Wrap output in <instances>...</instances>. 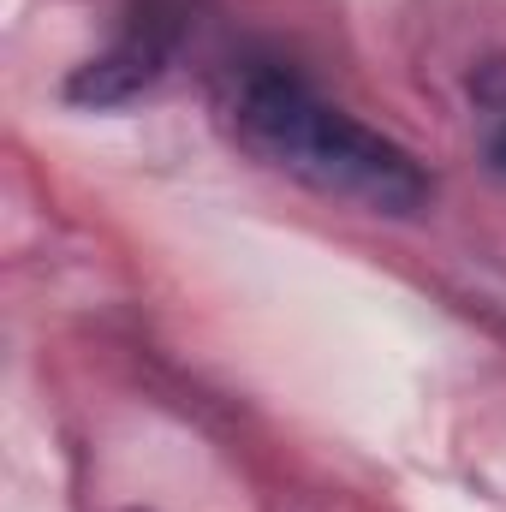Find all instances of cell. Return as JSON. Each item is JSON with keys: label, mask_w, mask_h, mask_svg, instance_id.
I'll use <instances>...</instances> for the list:
<instances>
[{"label": "cell", "mask_w": 506, "mask_h": 512, "mask_svg": "<svg viewBox=\"0 0 506 512\" xmlns=\"http://www.w3.org/2000/svg\"><path fill=\"white\" fill-rule=\"evenodd\" d=\"M227 126L262 167L292 173L322 197H346L376 215H417L429 203V173L405 143L334 108L310 78H298L280 60L233 72Z\"/></svg>", "instance_id": "cell-1"}, {"label": "cell", "mask_w": 506, "mask_h": 512, "mask_svg": "<svg viewBox=\"0 0 506 512\" xmlns=\"http://www.w3.org/2000/svg\"><path fill=\"white\" fill-rule=\"evenodd\" d=\"M167 60H173V24L137 18L114 48H102L96 60H84L66 78V102H78V108H126V102L149 96L167 78Z\"/></svg>", "instance_id": "cell-2"}, {"label": "cell", "mask_w": 506, "mask_h": 512, "mask_svg": "<svg viewBox=\"0 0 506 512\" xmlns=\"http://www.w3.org/2000/svg\"><path fill=\"white\" fill-rule=\"evenodd\" d=\"M471 90H477V102L489 114V161H495V173H506V60L483 66V78Z\"/></svg>", "instance_id": "cell-3"}]
</instances>
